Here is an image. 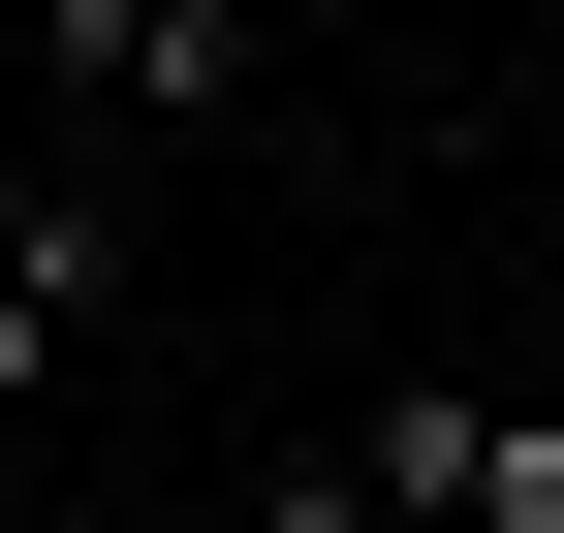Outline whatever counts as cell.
Instances as JSON below:
<instances>
[{"instance_id":"6da1fadb","label":"cell","mask_w":564,"mask_h":533,"mask_svg":"<svg viewBox=\"0 0 564 533\" xmlns=\"http://www.w3.org/2000/svg\"><path fill=\"white\" fill-rule=\"evenodd\" d=\"M408 533H564V409H502V377H377V439H345Z\"/></svg>"},{"instance_id":"7a4b0ae2","label":"cell","mask_w":564,"mask_h":533,"mask_svg":"<svg viewBox=\"0 0 564 533\" xmlns=\"http://www.w3.org/2000/svg\"><path fill=\"white\" fill-rule=\"evenodd\" d=\"M32 95L63 126H220L251 95V0H32Z\"/></svg>"},{"instance_id":"3957f363","label":"cell","mask_w":564,"mask_h":533,"mask_svg":"<svg viewBox=\"0 0 564 533\" xmlns=\"http://www.w3.org/2000/svg\"><path fill=\"white\" fill-rule=\"evenodd\" d=\"M95 283H126V220L32 157V188H0V377H63V314H95Z\"/></svg>"},{"instance_id":"277c9868","label":"cell","mask_w":564,"mask_h":533,"mask_svg":"<svg viewBox=\"0 0 564 533\" xmlns=\"http://www.w3.org/2000/svg\"><path fill=\"white\" fill-rule=\"evenodd\" d=\"M251 533H408V502H377V471H282V502H251Z\"/></svg>"},{"instance_id":"5b68a950","label":"cell","mask_w":564,"mask_h":533,"mask_svg":"<svg viewBox=\"0 0 564 533\" xmlns=\"http://www.w3.org/2000/svg\"><path fill=\"white\" fill-rule=\"evenodd\" d=\"M533 95H564V0H533Z\"/></svg>"}]
</instances>
